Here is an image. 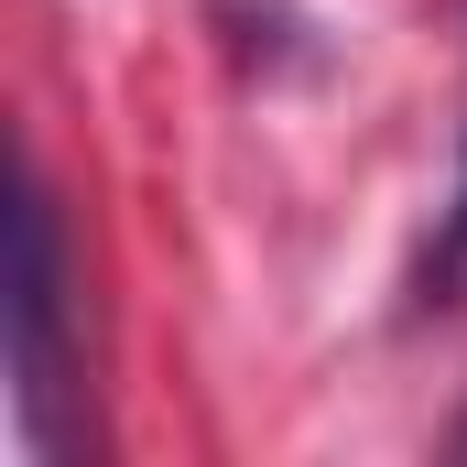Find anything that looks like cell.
<instances>
[{"mask_svg":"<svg viewBox=\"0 0 467 467\" xmlns=\"http://www.w3.org/2000/svg\"><path fill=\"white\" fill-rule=\"evenodd\" d=\"M11 380H22V435L33 457H66L77 424V261H66V218L44 196V174H22L11 207Z\"/></svg>","mask_w":467,"mask_h":467,"instance_id":"cell-1","label":"cell"},{"mask_svg":"<svg viewBox=\"0 0 467 467\" xmlns=\"http://www.w3.org/2000/svg\"><path fill=\"white\" fill-rule=\"evenodd\" d=\"M467 272V185H457V218H446V239H435V283H457Z\"/></svg>","mask_w":467,"mask_h":467,"instance_id":"cell-2","label":"cell"}]
</instances>
